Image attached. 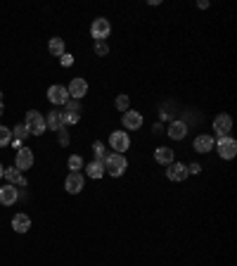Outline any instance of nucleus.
<instances>
[{
	"instance_id": "nucleus-27",
	"label": "nucleus",
	"mask_w": 237,
	"mask_h": 266,
	"mask_svg": "<svg viewBox=\"0 0 237 266\" xmlns=\"http://www.w3.org/2000/svg\"><path fill=\"white\" fill-rule=\"evenodd\" d=\"M81 122V114H76V112H64V126H76V124Z\"/></svg>"
},
{
	"instance_id": "nucleus-31",
	"label": "nucleus",
	"mask_w": 237,
	"mask_h": 266,
	"mask_svg": "<svg viewBox=\"0 0 237 266\" xmlns=\"http://www.w3.org/2000/svg\"><path fill=\"white\" fill-rule=\"evenodd\" d=\"M185 166H188V174H190V176H199V174H202V164H199V162L185 164Z\"/></svg>"
},
{
	"instance_id": "nucleus-29",
	"label": "nucleus",
	"mask_w": 237,
	"mask_h": 266,
	"mask_svg": "<svg viewBox=\"0 0 237 266\" xmlns=\"http://www.w3.org/2000/svg\"><path fill=\"white\" fill-rule=\"evenodd\" d=\"M93 53L97 55V57H107L109 55V43H95Z\"/></svg>"
},
{
	"instance_id": "nucleus-7",
	"label": "nucleus",
	"mask_w": 237,
	"mask_h": 266,
	"mask_svg": "<svg viewBox=\"0 0 237 266\" xmlns=\"http://www.w3.org/2000/svg\"><path fill=\"white\" fill-rule=\"evenodd\" d=\"M188 133H190V124L185 122V119H171L164 136H169L171 140H176V143H178V140H185Z\"/></svg>"
},
{
	"instance_id": "nucleus-14",
	"label": "nucleus",
	"mask_w": 237,
	"mask_h": 266,
	"mask_svg": "<svg viewBox=\"0 0 237 266\" xmlns=\"http://www.w3.org/2000/svg\"><path fill=\"white\" fill-rule=\"evenodd\" d=\"M34 162H36V155H34V150H31V148H21V150L14 152V166H17L19 171L31 169V166H34Z\"/></svg>"
},
{
	"instance_id": "nucleus-23",
	"label": "nucleus",
	"mask_w": 237,
	"mask_h": 266,
	"mask_svg": "<svg viewBox=\"0 0 237 266\" xmlns=\"http://www.w3.org/2000/svg\"><path fill=\"white\" fill-rule=\"evenodd\" d=\"M3 178H7V183L10 185H17L19 183V178H21V171L17 169V166H7L5 174H3Z\"/></svg>"
},
{
	"instance_id": "nucleus-33",
	"label": "nucleus",
	"mask_w": 237,
	"mask_h": 266,
	"mask_svg": "<svg viewBox=\"0 0 237 266\" xmlns=\"http://www.w3.org/2000/svg\"><path fill=\"white\" fill-rule=\"evenodd\" d=\"M60 64H62V67H71V64H74V55L64 53V55L60 57Z\"/></svg>"
},
{
	"instance_id": "nucleus-15",
	"label": "nucleus",
	"mask_w": 237,
	"mask_h": 266,
	"mask_svg": "<svg viewBox=\"0 0 237 266\" xmlns=\"http://www.w3.org/2000/svg\"><path fill=\"white\" fill-rule=\"evenodd\" d=\"M45 116V131H52V133H57V131L64 126V112L62 109H50L47 114H43Z\"/></svg>"
},
{
	"instance_id": "nucleus-9",
	"label": "nucleus",
	"mask_w": 237,
	"mask_h": 266,
	"mask_svg": "<svg viewBox=\"0 0 237 266\" xmlns=\"http://www.w3.org/2000/svg\"><path fill=\"white\" fill-rule=\"evenodd\" d=\"M214 145H216V138L211 133H197L192 140V150L197 155H209V152H214Z\"/></svg>"
},
{
	"instance_id": "nucleus-21",
	"label": "nucleus",
	"mask_w": 237,
	"mask_h": 266,
	"mask_svg": "<svg viewBox=\"0 0 237 266\" xmlns=\"http://www.w3.org/2000/svg\"><path fill=\"white\" fill-rule=\"evenodd\" d=\"M114 109L116 112H128L130 109V95L128 93H119V95H116V100H114Z\"/></svg>"
},
{
	"instance_id": "nucleus-25",
	"label": "nucleus",
	"mask_w": 237,
	"mask_h": 266,
	"mask_svg": "<svg viewBox=\"0 0 237 266\" xmlns=\"http://www.w3.org/2000/svg\"><path fill=\"white\" fill-rule=\"evenodd\" d=\"M10 131H12V140H21L24 143L29 138V131L24 129V124H14V129H10Z\"/></svg>"
},
{
	"instance_id": "nucleus-19",
	"label": "nucleus",
	"mask_w": 237,
	"mask_h": 266,
	"mask_svg": "<svg viewBox=\"0 0 237 266\" xmlns=\"http://www.w3.org/2000/svg\"><path fill=\"white\" fill-rule=\"evenodd\" d=\"M83 171H86V176L90 178V181H102L104 178V164L102 162H88L86 166H83Z\"/></svg>"
},
{
	"instance_id": "nucleus-38",
	"label": "nucleus",
	"mask_w": 237,
	"mask_h": 266,
	"mask_svg": "<svg viewBox=\"0 0 237 266\" xmlns=\"http://www.w3.org/2000/svg\"><path fill=\"white\" fill-rule=\"evenodd\" d=\"M0 103H3V93H0Z\"/></svg>"
},
{
	"instance_id": "nucleus-6",
	"label": "nucleus",
	"mask_w": 237,
	"mask_h": 266,
	"mask_svg": "<svg viewBox=\"0 0 237 266\" xmlns=\"http://www.w3.org/2000/svg\"><path fill=\"white\" fill-rule=\"evenodd\" d=\"M142 124H145V116H142V112H138V109H133V107H130L128 112H123V114H121V129L126 131V133L140 131Z\"/></svg>"
},
{
	"instance_id": "nucleus-28",
	"label": "nucleus",
	"mask_w": 237,
	"mask_h": 266,
	"mask_svg": "<svg viewBox=\"0 0 237 266\" xmlns=\"http://www.w3.org/2000/svg\"><path fill=\"white\" fill-rule=\"evenodd\" d=\"M64 109H67V112H76V114H81V100H71V98H69L67 103H64Z\"/></svg>"
},
{
	"instance_id": "nucleus-3",
	"label": "nucleus",
	"mask_w": 237,
	"mask_h": 266,
	"mask_svg": "<svg viewBox=\"0 0 237 266\" xmlns=\"http://www.w3.org/2000/svg\"><path fill=\"white\" fill-rule=\"evenodd\" d=\"M24 129L29 131V136H43L45 133V116L36 109H29L24 116Z\"/></svg>"
},
{
	"instance_id": "nucleus-35",
	"label": "nucleus",
	"mask_w": 237,
	"mask_h": 266,
	"mask_svg": "<svg viewBox=\"0 0 237 266\" xmlns=\"http://www.w3.org/2000/svg\"><path fill=\"white\" fill-rule=\"evenodd\" d=\"M10 145H12V148H14V152L24 148V143H21V140H10Z\"/></svg>"
},
{
	"instance_id": "nucleus-24",
	"label": "nucleus",
	"mask_w": 237,
	"mask_h": 266,
	"mask_svg": "<svg viewBox=\"0 0 237 266\" xmlns=\"http://www.w3.org/2000/svg\"><path fill=\"white\" fill-rule=\"evenodd\" d=\"M67 166H69V171H83L86 162H83L81 155H71V157L67 159Z\"/></svg>"
},
{
	"instance_id": "nucleus-34",
	"label": "nucleus",
	"mask_w": 237,
	"mask_h": 266,
	"mask_svg": "<svg viewBox=\"0 0 237 266\" xmlns=\"http://www.w3.org/2000/svg\"><path fill=\"white\" fill-rule=\"evenodd\" d=\"M209 0H197V7H199V10H209Z\"/></svg>"
},
{
	"instance_id": "nucleus-16",
	"label": "nucleus",
	"mask_w": 237,
	"mask_h": 266,
	"mask_svg": "<svg viewBox=\"0 0 237 266\" xmlns=\"http://www.w3.org/2000/svg\"><path fill=\"white\" fill-rule=\"evenodd\" d=\"M154 162L159 164V166H169V164L176 162V150L169 148V145H159L154 150Z\"/></svg>"
},
{
	"instance_id": "nucleus-32",
	"label": "nucleus",
	"mask_w": 237,
	"mask_h": 266,
	"mask_svg": "<svg viewBox=\"0 0 237 266\" xmlns=\"http://www.w3.org/2000/svg\"><path fill=\"white\" fill-rule=\"evenodd\" d=\"M152 133H154V136H164V133H166V126H164L162 122H154L152 124Z\"/></svg>"
},
{
	"instance_id": "nucleus-18",
	"label": "nucleus",
	"mask_w": 237,
	"mask_h": 266,
	"mask_svg": "<svg viewBox=\"0 0 237 266\" xmlns=\"http://www.w3.org/2000/svg\"><path fill=\"white\" fill-rule=\"evenodd\" d=\"M12 228H14V233H19V235L29 233V228H31V216H29L27 212L14 214L12 216Z\"/></svg>"
},
{
	"instance_id": "nucleus-36",
	"label": "nucleus",
	"mask_w": 237,
	"mask_h": 266,
	"mask_svg": "<svg viewBox=\"0 0 237 266\" xmlns=\"http://www.w3.org/2000/svg\"><path fill=\"white\" fill-rule=\"evenodd\" d=\"M3 114H5V105L0 103V116H3Z\"/></svg>"
},
{
	"instance_id": "nucleus-37",
	"label": "nucleus",
	"mask_w": 237,
	"mask_h": 266,
	"mask_svg": "<svg viewBox=\"0 0 237 266\" xmlns=\"http://www.w3.org/2000/svg\"><path fill=\"white\" fill-rule=\"evenodd\" d=\"M3 174H5V166H3V164H0V178H3Z\"/></svg>"
},
{
	"instance_id": "nucleus-30",
	"label": "nucleus",
	"mask_w": 237,
	"mask_h": 266,
	"mask_svg": "<svg viewBox=\"0 0 237 266\" xmlns=\"http://www.w3.org/2000/svg\"><path fill=\"white\" fill-rule=\"evenodd\" d=\"M57 140H60L62 148H67V145H69V129H67V126H62V129L57 131Z\"/></svg>"
},
{
	"instance_id": "nucleus-22",
	"label": "nucleus",
	"mask_w": 237,
	"mask_h": 266,
	"mask_svg": "<svg viewBox=\"0 0 237 266\" xmlns=\"http://www.w3.org/2000/svg\"><path fill=\"white\" fill-rule=\"evenodd\" d=\"M107 157V145L102 143V140H95L93 143V159L95 162H104Z\"/></svg>"
},
{
	"instance_id": "nucleus-17",
	"label": "nucleus",
	"mask_w": 237,
	"mask_h": 266,
	"mask_svg": "<svg viewBox=\"0 0 237 266\" xmlns=\"http://www.w3.org/2000/svg\"><path fill=\"white\" fill-rule=\"evenodd\" d=\"M19 200V190H17V185H3L0 188V205L3 207H12L14 202Z\"/></svg>"
},
{
	"instance_id": "nucleus-2",
	"label": "nucleus",
	"mask_w": 237,
	"mask_h": 266,
	"mask_svg": "<svg viewBox=\"0 0 237 266\" xmlns=\"http://www.w3.org/2000/svg\"><path fill=\"white\" fill-rule=\"evenodd\" d=\"M214 150L218 152V157L223 159V162H230V159H235V155H237V140L232 136H221V138H216Z\"/></svg>"
},
{
	"instance_id": "nucleus-4",
	"label": "nucleus",
	"mask_w": 237,
	"mask_h": 266,
	"mask_svg": "<svg viewBox=\"0 0 237 266\" xmlns=\"http://www.w3.org/2000/svg\"><path fill=\"white\" fill-rule=\"evenodd\" d=\"M90 36L95 38V43H107L112 36V21L107 17H95L90 24Z\"/></svg>"
},
{
	"instance_id": "nucleus-8",
	"label": "nucleus",
	"mask_w": 237,
	"mask_h": 266,
	"mask_svg": "<svg viewBox=\"0 0 237 266\" xmlns=\"http://www.w3.org/2000/svg\"><path fill=\"white\" fill-rule=\"evenodd\" d=\"M211 131L216 133L214 138H221V136H230L232 131V116L228 112H221V114L214 116V122H211Z\"/></svg>"
},
{
	"instance_id": "nucleus-12",
	"label": "nucleus",
	"mask_w": 237,
	"mask_h": 266,
	"mask_svg": "<svg viewBox=\"0 0 237 266\" xmlns=\"http://www.w3.org/2000/svg\"><path fill=\"white\" fill-rule=\"evenodd\" d=\"M166 178H169L171 183H185V181L190 178L185 162H173V164H169V166H166Z\"/></svg>"
},
{
	"instance_id": "nucleus-10",
	"label": "nucleus",
	"mask_w": 237,
	"mask_h": 266,
	"mask_svg": "<svg viewBox=\"0 0 237 266\" xmlns=\"http://www.w3.org/2000/svg\"><path fill=\"white\" fill-rule=\"evenodd\" d=\"M67 90H69V98H71V100H83V98L88 95L90 86H88V81H86L83 76H76V79L69 81Z\"/></svg>"
},
{
	"instance_id": "nucleus-11",
	"label": "nucleus",
	"mask_w": 237,
	"mask_h": 266,
	"mask_svg": "<svg viewBox=\"0 0 237 266\" xmlns=\"http://www.w3.org/2000/svg\"><path fill=\"white\" fill-rule=\"evenodd\" d=\"M83 185H86V176H83L81 171H69L67 178H64V190L69 195H78L83 190Z\"/></svg>"
},
{
	"instance_id": "nucleus-26",
	"label": "nucleus",
	"mask_w": 237,
	"mask_h": 266,
	"mask_svg": "<svg viewBox=\"0 0 237 266\" xmlns=\"http://www.w3.org/2000/svg\"><path fill=\"white\" fill-rule=\"evenodd\" d=\"M10 140H12V131H10V126H3V124H0V148H7Z\"/></svg>"
},
{
	"instance_id": "nucleus-5",
	"label": "nucleus",
	"mask_w": 237,
	"mask_h": 266,
	"mask_svg": "<svg viewBox=\"0 0 237 266\" xmlns=\"http://www.w3.org/2000/svg\"><path fill=\"white\" fill-rule=\"evenodd\" d=\"M130 145H133V140H130V133H126L123 129H116L109 133V148H112V152H119V155H123V152L130 150Z\"/></svg>"
},
{
	"instance_id": "nucleus-20",
	"label": "nucleus",
	"mask_w": 237,
	"mask_h": 266,
	"mask_svg": "<svg viewBox=\"0 0 237 266\" xmlns=\"http://www.w3.org/2000/svg\"><path fill=\"white\" fill-rule=\"evenodd\" d=\"M47 50H50V55H52V57H62V55H64V38H60V36H52V38L47 41Z\"/></svg>"
},
{
	"instance_id": "nucleus-1",
	"label": "nucleus",
	"mask_w": 237,
	"mask_h": 266,
	"mask_svg": "<svg viewBox=\"0 0 237 266\" xmlns=\"http://www.w3.org/2000/svg\"><path fill=\"white\" fill-rule=\"evenodd\" d=\"M102 164H104V176L109 178H121L128 171V159H126V155H119V152L107 155Z\"/></svg>"
},
{
	"instance_id": "nucleus-13",
	"label": "nucleus",
	"mask_w": 237,
	"mask_h": 266,
	"mask_svg": "<svg viewBox=\"0 0 237 266\" xmlns=\"http://www.w3.org/2000/svg\"><path fill=\"white\" fill-rule=\"evenodd\" d=\"M47 100H50V105H55V107H64V103L69 100L67 86H62V83H52V86L47 88Z\"/></svg>"
}]
</instances>
